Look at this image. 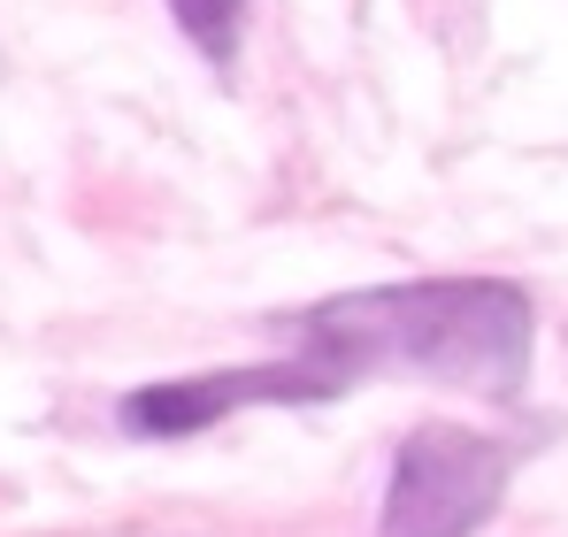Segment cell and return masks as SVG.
<instances>
[{
  "mask_svg": "<svg viewBox=\"0 0 568 537\" xmlns=\"http://www.w3.org/2000/svg\"><path fill=\"white\" fill-rule=\"evenodd\" d=\"M331 399L300 361H262V368H215V376H162L115 399V430L123 438H200L246 407H315Z\"/></svg>",
  "mask_w": 568,
  "mask_h": 537,
  "instance_id": "cell-3",
  "label": "cell"
},
{
  "mask_svg": "<svg viewBox=\"0 0 568 537\" xmlns=\"http://www.w3.org/2000/svg\"><path fill=\"white\" fill-rule=\"evenodd\" d=\"M284 361H300L323 392H346L362 376H423L476 399H523L538 315L507 276H415L284 315Z\"/></svg>",
  "mask_w": 568,
  "mask_h": 537,
  "instance_id": "cell-1",
  "label": "cell"
},
{
  "mask_svg": "<svg viewBox=\"0 0 568 537\" xmlns=\"http://www.w3.org/2000/svg\"><path fill=\"white\" fill-rule=\"evenodd\" d=\"M170 16H178V31H185L207 62H231V54H239L246 0H170Z\"/></svg>",
  "mask_w": 568,
  "mask_h": 537,
  "instance_id": "cell-4",
  "label": "cell"
},
{
  "mask_svg": "<svg viewBox=\"0 0 568 537\" xmlns=\"http://www.w3.org/2000/svg\"><path fill=\"white\" fill-rule=\"evenodd\" d=\"M515 460H523V446L491 438V430H462V423L407 430L392 453V476H384L377 537H476L499 515Z\"/></svg>",
  "mask_w": 568,
  "mask_h": 537,
  "instance_id": "cell-2",
  "label": "cell"
}]
</instances>
